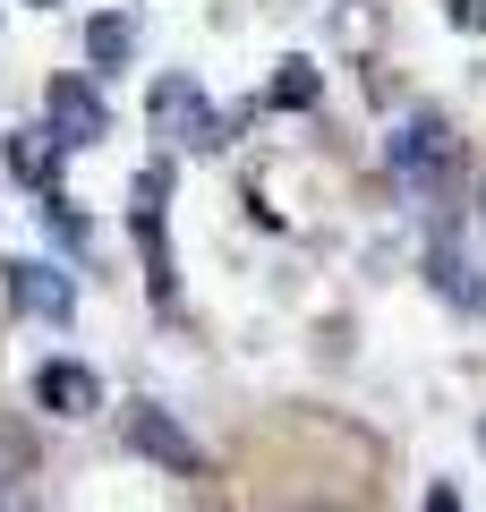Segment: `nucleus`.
<instances>
[{
    "mask_svg": "<svg viewBox=\"0 0 486 512\" xmlns=\"http://www.w3.org/2000/svg\"><path fill=\"white\" fill-rule=\"evenodd\" d=\"M384 163H393V180L410 188V197H444L452 180H461V137H452L444 111H410V120L393 128V146H384Z\"/></svg>",
    "mask_w": 486,
    "mask_h": 512,
    "instance_id": "f257e3e1",
    "label": "nucleus"
},
{
    "mask_svg": "<svg viewBox=\"0 0 486 512\" xmlns=\"http://www.w3.org/2000/svg\"><path fill=\"white\" fill-rule=\"evenodd\" d=\"M145 120H154V137H171L180 154H214V146H222V120H214V103H205V86H197L188 69H162V77H154Z\"/></svg>",
    "mask_w": 486,
    "mask_h": 512,
    "instance_id": "f03ea898",
    "label": "nucleus"
},
{
    "mask_svg": "<svg viewBox=\"0 0 486 512\" xmlns=\"http://www.w3.org/2000/svg\"><path fill=\"white\" fill-rule=\"evenodd\" d=\"M43 128L60 137V154L103 146V137H111V103H103V86H94L86 69H60L52 86H43Z\"/></svg>",
    "mask_w": 486,
    "mask_h": 512,
    "instance_id": "7ed1b4c3",
    "label": "nucleus"
},
{
    "mask_svg": "<svg viewBox=\"0 0 486 512\" xmlns=\"http://www.w3.org/2000/svg\"><path fill=\"white\" fill-rule=\"evenodd\" d=\"M162 205H171V163H145L137 188H128V231L145 248V282L154 299H171V239H162Z\"/></svg>",
    "mask_w": 486,
    "mask_h": 512,
    "instance_id": "20e7f679",
    "label": "nucleus"
},
{
    "mask_svg": "<svg viewBox=\"0 0 486 512\" xmlns=\"http://www.w3.org/2000/svg\"><path fill=\"white\" fill-rule=\"evenodd\" d=\"M128 444H137L145 461H162V470H171V478H197V470H205L197 436H188V427L171 419V410H162V402H137V410H128Z\"/></svg>",
    "mask_w": 486,
    "mask_h": 512,
    "instance_id": "39448f33",
    "label": "nucleus"
},
{
    "mask_svg": "<svg viewBox=\"0 0 486 512\" xmlns=\"http://www.w3.org/2000/svg\"><path fill=\"white\" fill-rule=\"evenodd\" d=\"M9 308L35 316V325H69L77 316V282L60 274V265H43V256H26V265H9Z\"/></svg>",
    "mask_w": 486,
    "mask_h": 512,
    "instance_id": "423d86ee",
    "label": "nucleus"
},
{
    "mask_svg": "<svg viewBox=\"0 0 486 512\" xmlns=\"http://www.w3.org/2000/svg\"><path fill=\"white\" fill-rule=\"evenodd\" d=\"M35 402L52 410V419H94V410H103V376H94L86 359H43L35 367Z\"/></svg>",
    "mask_w": 486,
    "mask_h": 512,
    "instance_id": "0eeeda50",
    "label": "nucleus"
},
{
    "mask_svg": "<svg viewBox=\"0 0 486 512\" xmlns=\"http://www.w3.org/2000/svg\"><path fill=\"white\" fill-rule=\"evenodd\" d=\"M9 171H18L26 188H43V197H60V137L52 128H18V137H9Z\"/></svg>",
    "mask_w": 486,
    "mask_h": 512,
    "instance_id": "6e6552de",
    "label": "nucleus"
},
{
    "mask_svg": "<svg viewBox=\"0 0 486 512\" xmlns=\"http://www.w3.org/2000/svg\"><path fill=\"white\" fill-rule=\"evenodd\" d=\"M427 282H435L461 316H486V282H478V265H469L461 248H435V256H427Z\"/></svg>",
    "mask_w": 486,
    "mask_h": 512,
    "instance_id": "1a4fd4ad",
    "label": "nucleus"
},
{
    "mask_svg": "<svg viewBox=\"0 0 486 512\" xmlns=\"http://www.w3.org/2000/svg\"><path fill=\"white\" fill-rule=\"evenodd\" d=\"M86 60H94V77L128 69V60H137V18H128V9H103V18L86 26Z\"/></svg>",
    "mask_w": 486,
    "mask_h": 512,
    "instance_id": "9d476101",
    "label": "nucleus"
},
{
    "mask_svg": "<svg viewBox=\"0 0 486 512\" xmlns=\"http://www.w3.org/2000/svg\"><path fill=\"white\" fill-rule=\"evenodd\" d=\"M316 86H324L316 60H282V69H273V86H265V103H273V111H307V103H316Z\"/></svg>",
    "mask_w": 486,
    "mask_h": 512,
    "instance_id": "9b49d317",
    "label": "nucleus"
},
{
    "mask_svg": "<svg viewBox=\"0 0 486 512\" xmlns=\"http://www.w3.org/2000/svg\"><path fill=\"white\" fill-rule=\"evenodd\" d=\"M444 18L461 26V35H486V0H444Z\"/></svg>",
    "mask_w": 486,
    "mask_h": 512,
    "instance_id": "f8f14e48",
    "label": "nucleus"
},
{
    "mask_svg": "<svg viewBox=\"0 0 486 512\" xmlns=\"http://www.w3.org/2000/svg\"><path fill=\"white\" fill-rule=\"evenodd\" d=\"M418 512H469V504H461V487H452V478H435V487H427V504H418Z\"/></svg>",
    "mask_w": 486,
    "mask_h": 512,
    "instance_id": "ddd939ff",
    "label": "nucleus"
},
{
    "mask_svg": "<svg viewBox=\"0 0 486 512\" xmlns=\"http://www.w3.org/2000/svg\"><path fill=\"white\" fill-rule=\"evenodd\" d=\"M478 453H486V419H478Z\"/></svg>",
    "mask_w": 486,
    "mask_h": 512,
    "instance_id": "4468645a",
    "label": "nucleus"
},
{
    "mask_svg": "<svg viewBox=\"0 0 486 512\" xmlns=\"http://www.w3.org/2000/svg\"><path fill=\"white\" fill-rule=\"evenodd\" d=\"M35 9H52V0H35Z\"/></svg>",
    "mask_w": 486,
    "mask_h": 512,
    "instance_id": "2eb2a0df",
    "label": "nucleus"
}]
</instances>
